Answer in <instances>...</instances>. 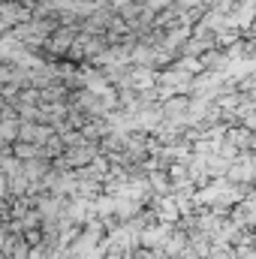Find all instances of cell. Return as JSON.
<instances>
[{
    "label": "cell",
    "mask_w": 256,
    "mask_h": 259,
    "mask_svg": "<svg viewBox=\"0 0 256 259\" xmlns=\"http://www.w3.org/2000/svg\"><path fill=\"white\" fill-rule=\"evenodd\" d=\"M55 130L52 124H39V121H18V142H30V145H42Z\"/></svg>",
    "instance_id": "7a4b0ae2"
},
{
    "label": "cell",
    "mask_w": 256,
    "mask_h": 259,
    "mask_svg": "<svg viewBox=\"0 0 256 259\" xmlns=\"http://www.w3.org/2000/svg\"><path fill=\"white\" fill-rule=\"evenodd\" d=\"M223 136H226V139L241 151V154H244V151H253V130H247V127H232V130H229V127H226Z\"/></svg>",
    "instance_id": "277c9868"
},
{
    "label": "cell",
    "mask_w": 256,
    "mask_h": 259,
    "mask_svg": "<svg viewBox=\"0 0 256 259\" xmlns=\"http://www.w3.org/2000/svg\"><path fill=\"white\" fill-rule=\"evenodd\" d=\"M9 154L12 157H18V160H30V157H42V151H39V145H30V142H12L9 145Z\"/></svg>",
    "instance_id": "5b68a950"
},
{
    "label": "cell",
    "mask_w": 256,
    "mask_h": 259,
    "mask_svg": "<svg viewBox=\"0 0 256 259\" xmlns=\"http://www.w3.org/2000/svg\"><path fill=\"white\" fill-rule=\"evenodd\" d=\"M223 178L232 181V184H253V154H250V151L238 154V157L229 163V169H226Z\"/></svg>",
    "instance_id": "6da1fadb"
},
{
    "label": "cell",
    "mask_w": 256,
    "mask_h": 259,
    "mask_svg": "<svg viewBox=\"0 0 256 259\" xmlns=\"http://www.w3.org/2000/svg\"><path fill=\"white\" fill-rule=\"evenodd\" d=\"M187 106H190V100L187 97H169L166 103H163V118L166 121H175L178 127H184V115H187Z\"/></svg>",
    "instance_id": "3957f363"
},
{
    "label": "cell",
    "mask_w": 256,
    "mask_h": 259,
    "mask_svg": "<svg viewBox=\"0 0 256 259\" xmlns=\"http://www.w3.org/2000/svg\"><path fill=\"white\" fill-rule=\"evenodd\" d=\"M18 139V121L15 118H0V142L12 145Z\"/></svg>",
    "instance_id": "8992f818"
}]
</instances>
